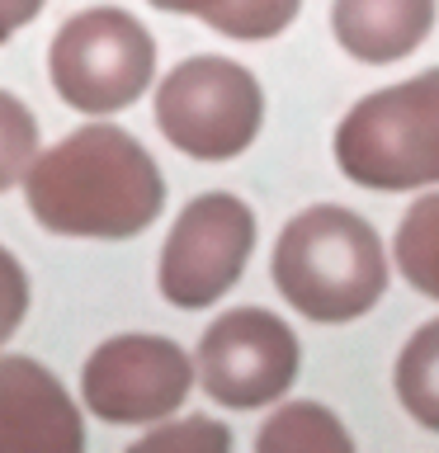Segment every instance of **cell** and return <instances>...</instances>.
Instances as JSON below:
<instances>
[{
    "instance_id": "1",
    "label": "cell",
    "mask_w": 439,
    "mask_h": 453,
    "mask_svg": "<svg viewBox=\"0 0 439 453\" xmlns=\"http://www.w3.org/2000/svg\"><path fill=\"white\" fill-rule=\"evenodd\" d=\"M24 198L57 236L127 241L161 218L166 180L147 147L113 123H90L24 170Z\"/></svg>"
},
{
    "instance_id": "2",
    "label": "cell",
    "mask_w": 439,
    "mask_h": 453,
    "mask_svg": "<svg viewBox=\"0 0 439 453\" xmlns=\"http://www.w3.org/2000/svg\"><path fill=\"white\" fill-rule=\"evenodd\" d=\"M283 303L312 321H354L388 288V255L359 212L317 203L283 226L269 260Z\"/></svg>"
},
{
    "instance_id": "3",
    "label": "cell",
    "mask_w": 439,
    "mask_h": 453,
    "mask_svg": "<svg viewBox=\"0 0 439 453\" xmlns=\"http://www.w3.org/2000/svg\"><path fill=\"white\" fill-rule=\"evenodd\" d=\"M335 165L382 194L439 184V66L364 95L335 127Z\"/></svg>"
},
{
    "instance_id": "4",
    "label": "cell",
    "mask_w": 439,
    "mask_h": 453,
    "mask_svg": "<svg viewBox=\"0 0 439 453\" xmlns=\"http://www.w3.org/2000/svg\"><path fill=\"white\" fill-rule=\"evenodd\" d=\"M52 85L71 109L90 113H119L156 76V42L127 10L99 5V10H81L57 28L52 52Z\"/></svg>"
},
{
    "instance_id": "5",
    "label": "cell",
    "mask_w": 439,
    "mask_h": 453,
    "mask_svg": "<svg viewBox=\"0 0 439 453\" xmlns=\"http://www.w3.org/2000/svg\"><path fill=\"white\" fill-rule=\"evenodd\" d=\"M265 119L260 81L227 57H189L156 90V127L194 161H232Z\"/></svg>"
},
{
    "instance_id": "6",
    "label": "cell",
    "mask_w": 439,
    "mask_h": 453,
    "mask_svg": "<svg viewBox=\"0 0 439 453\" xmlns=\"http://www.w3.org/2000/svg\"><path fill=\"white\" fill-rule=\"evenodd\" d=\"M255 250V212L236 194H198L161 250V297L180 311L212 307Z\"/></svg>"
},
{
    "instance_id": "7",
    "label": "cell",
    "mask_w": 439,
    "mask_h": 453,
    "mask_svg": "<svg viewBox=\"0 0 439 453\" xmlns=\"http://www.w3.org/2000/svg\"><path fill=\"white\" fill-rule=\"evenodd\" d=\"M297 378V335L265 307H232L198 340V382L212 402L255 411Z\"/></svg>"
},
{
    "instance_id": "8",
    "label": "cell",
    "mask_w": 439,
    "mask_h": 453,
    "mask_svg": "<svg viewBox=\"0 0 439 453\" xmlns=\"http://www.w3.org/2000/svg\"><path fill=\"white\" fill-rule=\"evenodd\" d=\"M194 359L166 335H113L81 368L85 406L109 425H151L184 406Z\"/></svg>"
},
{
    "instance_id": "9",
    "label": "cell",
    "mask_w": 439,
    "mask_h": 453,
    "mask_svg": "<svg viewBox=\"0 0 439 453\" xmlns=\"http://www.w3.org/2000/svg\"><path fill=\"white\" fill-rule=\"evenodd\" d=\"M0 453H85V420L38 359H0Z\"/></svg>"
},
{
    "instance_id": "10",
    "label": "cell",
    "mask_w": 439,
    "mask_h": 453,
    "mask_svg": "<svg viewBox=\"0 0 439 453\" xmlns=\"http://www.w3.org/2000/svg\"><path fill=\"white\" fill-rule=\"evenodd\" d=\"M340 48L359 62H402L435 28V0H335L331 10Z\"/></svg>"
},
{
    "instance_id": "11",
    "label": "cell",
    "mask_w": 439,
    "mask_h": 453,
    "mask_svg": "<svg viewBox=\"0 0 439 453\" xmlns=\"http://www.w3.org/2000/svg\"><path fill=\"white\" fill-rule=\"evenodd\" d=\"M255 453H354L350 430L317 402H289L260 425Z\"/></svg>"
},
{
    "instance_id": "12",
    "label": "cell",
    "mask_w": 439,
    "mask_h": 453,
    "mask_svg": "<svg viewBox=\"0 0 439 453\" xmlns=\"http://www.w3.org/2000/svg\"><path fill=\"white\" fill-rule=\"evenodd\" d=\"M397 396L406 416L439 434V321H425L397 359Z\"/></svg>"
},
{
    "instance_id": "13",
    "label": "cell",
    "mask_w": 439,
    "mask_h": 453,
    "mask_svg": "<svg viewBox=\"0 0 439 453\" xmlns=\"http://www.w3.org/2000/svg\"><path fill=\"white\" fill-rule=\"evenodd\" d=\"M397 269L416 293L439 303V194H425L406 208L397 226Z\"/></svg>"
},
{
    "instance_id": "14",
    "label": "cell",
    "mask_w": 439,
    "mask_h": 453,
    "mask_svg": "<svg viewBox=\"0 0 439 453\" xmlns=\"http://www.w3.org/2000/svg\"><path fill=\"white\" fill-rule=\"evenodd\" d=\"M297 5H303V0H212L204 24H212L227 38L260 42V38L283 34V28L293 24Z\"/></svg>"
},
{
    "instance_id": "15",
    "label": "cell",
    "mask_w": 439,
    "mask_h": 453,
    "mask_svg": "<svg viewBox=\"0 0 439 453\" xmlns=\"http://www.w3.org/2000/svg\"><path fill=\"white\" fill-rule=\"evenodd\" d=\"M127 453H232V430L208 416L166 420L151 434H142Z\"/></svg>"
},
{
    "instance_id": "16",
    "label": "cell",
    "mask_w": 439,
    "mask_h": 453,
    "mask_svg": "<svg viewBox=\"0 0 439 453\" xmlns=\"http://www.w3.org/2000/svg\"><path fill=\"white\" fill-rule=\"evenodd\" d=\"M38 156V119L28 113L24 99L0 90V194L28 170Z\"/></svg>"
},
{
    "instance_id": "17",
    "label": "cell",
    "mask_w": 439,
    "mask_h": 453,
    "mask_svg": "<svg viewBox=\"0 0 439 453\" xmlns=\"http://www.w3.org/2000/svg\"><path fill=\"white\" fill-rule=\"evenodd\" d=\"M24 311H28V279H24L19 260L0 246V345L19 331Z\"/></svg>"
},
{
    "instance_id": "18",
    "label": "cell",
    "mask_w": 439,
    "mask_h": 453,
    "mask_svg": "<svg viewBox=\"0 0 439 453\" xmlns=\"http://www.w3.org/2000/svg\"><path fill=\"white\" fill-rule=\"evenodd\" d=\"M48 0H0V42H5L14 28H24L28 19H38V10Z\"/></svg>"
},
{
    "instance_id": "19",
    "label": "cell",
    "mask_w": 439,
    "mask_h": 453,
    "mask_svg": "<svg viewBox=\"0 0 439 453\" xmlns=\"http://www.w3.org/2000/svg\"><path fill=\"white\" fill-rule=\"evenodd\" d=\"M151 5L156 10H170V14H198V19H204L212 0H151Z\"/></svg>"
}]
</instances>
